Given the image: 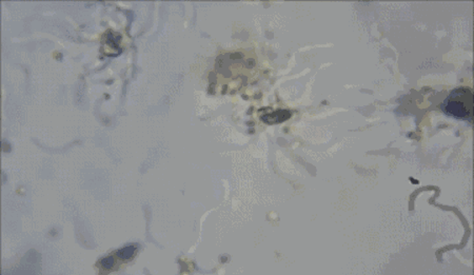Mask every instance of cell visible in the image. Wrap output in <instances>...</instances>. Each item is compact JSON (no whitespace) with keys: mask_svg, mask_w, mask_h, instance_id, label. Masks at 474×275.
<instances>
[{"mask_svg":"<svg viewBox=\"0 0 474 275\" xmlns=\"http://www.w3.org/2000/svg\"><path fill=\"white\" fill-rule=\"evenodd\" d=\"M216 71L227 79H241L247 83L257 73V58L250 52L227 53L217 58Z\"/></svg>","mask_w":474,"mask_h":275,"instance_id":"cell-1","label":"cell"},{"mask_svg":"<svg viewBox=\"0 0 474 275\" xmlns=\"http://www.w3.org/2000/svg\"><path fill=\"white\" fill-rule=\"evenodd\" d=\"M446 115L472 121L474 115V93L471 88L460 87L452 90L440 104Z\"/></svg>","mask_w":474,"mask_h":275,"instance_id":"cell-2","label":"cell"},{"mask_svg":"<svg viewBox=\"0 0 474 275\" xmlns=\"http://www.w3.org/2000/svg\"><path fill=\"white\" fill-rule=\"evenodd\" d=\"M291 117V113L288 110H278L272 113H267L265 115H263L261 118L263 121H265L266 124L273 125V124H278V122H284L285 120L289 119Z\"/></svg>","mask_w":474,"mask_h":275,"instance_id":"cell-3","label":"cell"},{"mask_svg":"<svg viewBox=\"0 0 474 275\" xmlns=\"http://www.w3.org/2000/svg\"><path fill=\"white\" fill-rule=\"evenodd\" d=\"M136 249L137 248H136L135 244H131V246L125 247V248L120 249L119 251H117L116 256L119 259H121V261H130V259H132L134 257Z\"/></svg>","mask_w":474,"mask_h":275,"instance_id":"cell-4","label":"cell"},{"mask_svg":"<svg viewBox=\"0 0 474 275\" xmlns=\"http://www.w3.org/2000/svg\"><path fill=\"white\" fill-rule=\"evenodd\" d=\"M99 265H101V267L104 271H110V270H113L114 266L116 265V259L113 255H109L102 258L101 263H99Z\"/></svg>","mask_w":474,"mask_h":275,"instance_id":"cell-5","label":"cell"}]
</instances>
